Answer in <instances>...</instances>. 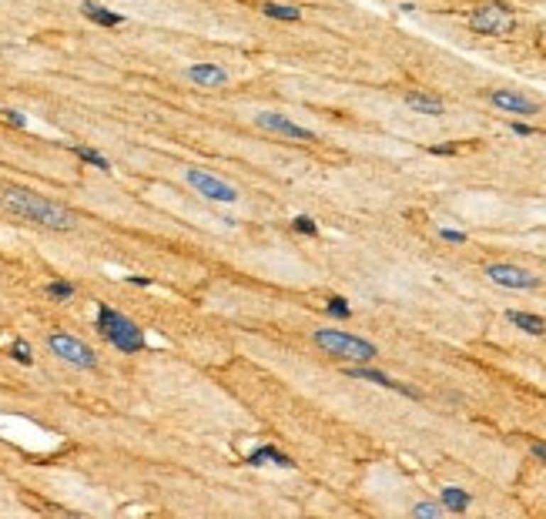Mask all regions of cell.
Listing matches in <instances>:
<instances>
[{"label":"cell","mask_w":546,"mask_h":519,"mask_svg":"<svg viewBox=\"0 0 546 519\" xmlns=\"http://www.w3.org/2000/svg\"><path fill=\"white\" fill-rule=\"evenodd\" d=\"M4 208L24 222H34L40 228H50V231H71L74 228V214L64 208V204H54L44 195H34L27 188H7L4 191Z\"/></svg>","instance_id":"1"},{"label":"cell","mask_w":546,"mask_h":519,"mask_svg":"<svg viewBox=\"0 0 546 519\" xmlns=\"http://www.w3.org/2000/svg\"><path fill=\"white\" fill-rule=\"evenodd\" d=\"M97 332H101L118 352L134 355L144 349V332L131 319H124L121 312H114L111 305H97Z\"/></svg>","instance_id":"2"},{"label":"cell","mask_w":546,"mask_h":519,"mask_svg":"<svg viewBox=\"0 0 546 519\" xmlns=\"http://www.w3.org/2000/svg\"><path fill=\"white\" fill-rule=\"evenodd\" d=\"M312 342L319 345L322 352L335 355V359H345V362H372L376 359V345L359 339V335H349V332L319 329V332H312Z\"/></svg>","instance_id":"3"},{"label":"cell","mask_w":546,"mask_h":519,"mask_svg":"<svg viewBox=\"0 0 546 519\" xmlns=\"http://www.w3.org/2000/svg\"><path fill=\"white\" fill-rule=\"evenodd\" d=\"M48 345H50V352L58 355V359H64V362L74 366V368H94L97 366L94 349H91L87 342H81V339L67 335V332H50Z\"/></svg>","instance_id":"4"},{"label":"cell","mask_w":546,"mask_h":519,"mask_svg":"<svg viewBox=\"0 0 546 519\" xmlns=\"http://www.w3.org/2000/svg\"><path fill=\"white\" fill-rule=\"evenodd\" d=\"M185 177H188V185L195 191H202L204 198H212V201H238V191L228 185V181H222L218 175H212V171H202V168H188L185 171Z\"/></svg>","instance_id":"5"},{"label":"cell","mask_w":546,"mask_h":519,"mask_svg":"<svg viewBox=\"0 0 546 519\" xmlns=\"http://www.w3.org/2000/svg\"><path fill=\"white\" fill-rule=\"evenodd\" d=\"M486 278L499 288H516V292H530V288H540V278L526 268H516V265H489L486 268Z\"/></svg>","instance_id":"6"},{"label":"cell","mask_w":546,"mask_h":519,"mask_svg":"<svg viewBox=\"0 0 546 519\" xmlns=\"http://www.w3.org/2000/svg\"><path fill=\"white\" fill-rule=\"evenodd\" d=\"M255 128L268 131V134H278V138H292V141H315V134L309 128H302V124L282 118V114H272V111L255 114Z\"/></svg>","instance_id":"7"},{"label":"cell","mask_w":546,"mask_h":519,"mask_svg":"<svg viewBox=\"0 0 546 519\" xmlns=\"http://www.w3.org/2000/svg\"><path fill=\"white\" fill-rule=\"evenodd\" d=\"M469 24L479 34H506V31H513V13L506 7H499V4H489V7H479L469 17Z\"/></svg>","instance_id":"8"},{"label":"cell","mask_w":546,"mask_h":519,"mask_svg":"<svg viewBox=\"0 0 546 519\" xmlns=\"http://www.w3.org/2000/svg\"><path fill=\"white\" fill-rule=\"evenodd\" d=\"M489 101H493L496 107H503V111H513V114H536V111H540V107H536V101L516 94V91H493V94H489Z\"/></svg>","instance_id":"9"},{"label":"cell","mask_w":546,"mask_h":519,"mask_svg":"<svg viewBox=\"0 0 546 519\" xmlns=\"http://www.w3.org/2000/svg\"><path fill=\"white\" fill-rule=\"evenodd\" d=\"M349 376H352V378H366V382H376V386H382V389L403 392V395H409V399H419L416 389H409V386H403V382L389 378L386 372H376V368H349Z\"/></svg>","instance_id":"10"},{"label":"cell","mask_w":546,"mask_h":519,"mask_svg":"<svg viewBox=\"0 0 546 519\" xmlns=\"http://www.w3.org/2000/svg\"><path fill=\"white\" fill-rule=\"evenodd\" d=\"M188 77L195 84H202V87H225V84L231 81L225 67H214V64H191Z\"/></svg>","instance_id":"11"},{"label":"cell","mask_w":546,"mask_h":519,"mask_svg":"<svg viewBox=\"0 0 546 519\" xmlns=\"http://www.w3.org/2000/svg\"><path fill=\"white\" fill-rule=\"evenodd\" d=\"M81 11H84V17H87V21H94V24H101V27H118V24H124V17H121V13L107 11V7L94 4V0H84Z\"/></svg>","instance_id":"12"},{"label":"cell","mask_w":546,"mask_h":519,"mask_svg":"<svg viewBox=\"0 0 546 519\" xmlns=\"http://www.w3.org/2000/svg\"><path fill=\"white\" fill-rule=\"evenodd\" d=\"M249 466H282V469H292L295 462L288 459V456H282L275 446H261L249 456Z\"/></svg>","instance_id":"13"},{"label":"cell","mask_w":546,"mask_h":519,"mask_svg":"<svg viewBox=\"0 0 546 519\" xmlns=\"http://www.w3.org/2000/svg\"><path fill=\"white\" fill-rule=\"evenodd\" d=\"M405 104L413 107V111H419V114H432V118H439L442 111H446V104H442L439 97L419 94V91H409V94H405Z\"/></svg>","instance_id":"14"},{"label":"cell","mask_w":546,"mask_h":519,"mask_svg":"<svg viewBox=\"0 0 546 519\" xmlns=\"http://www.w3.org/2000/svg\"><path fill=\"white\" fill-rule=\"evenodd\" d=\"M439 499H442V506L449 509V513H466V509H469V493L459 489V486H446V489L439 493Z\"/></svg>","instance_id":"15"},{"label":"cell","mask_w":546,"mask_h":519,"mask_svg":"<svg viewBox=\"0 0 546 519\" xmlns=\"http://www.w3.org/2000/svg\"><path fill=\"white\" fill-rule=\"evenodd\" d=\"M506 319L516 325V329L530 332V335H543L546 332V322L540 315H530V312H506Z\"/></svg>","instance_id":"16"},{"label":"cell","mask_w":546,"mask_h":519,"mask_svg":"<svg viewBox=\"0 0 546 519\" xmlns=\"http://www.w3.org/2000/svg\"><path fill=\"white\" fill-rule=\"evenodd\" d=\"M261 13L265 17H275V21H298L302 11L292 7V4H261Z\"/></svg>","instance_id":"17"},{"label":"cell","mask_w":546,"mask_h":519,"mask_svg":"<svg viewBox=\"0 0 546 519\" xmlns=\"http://www.w3.org/2000/svg\"><path fill=\"white\" fill-rule=\"evenodd\" d=\"M74 154H77V158H81V161H87V165L101 168V171H111V161H107L104 154L91 151V148H84V144H74Z\"/></svg>","instance_id":"18"},{"label":"cell","mask_w":546,"mask_h":519,"mask_svg":"<svg viewBox=\"0 0 546 519\" xmlns=\"http://www.w3.org/2000/svg\"><path fill=\"white\" fill-rule=\"evenodd\" d=\"M442 513H446V506H439V503H419L413 509V516H419V519H439Z\"/></svg>","instance_id":"19"},{"label":"cell","mask_w":546,"mask_h":519,"mask_svg":"<svg viewBox=\"0 0 546 519\" xmlns=\"http://www.w3.org/2000/svg\"><path fill=\"white\" fill-rule=\"evenodd\" d=\"M48 295L50 298H60V302H67V298H74V285L71 282H50L48 285Z\"/></svg>","instance_id":"20"},{"label":"cell","mask_w":546,"mask_h":519,"mask_svg":"<svg viewBox=\"0 0 546 519\" xmlns=\"http://www.w3.org/2000/svg\"><path fill=\"white\" fill-rule=\"evenodd\" d=\"M11 352H13V359H17L21 366H31V362H34V352H31V345H27L24 339H17Z\"/></svg>","instance_id":"21"},{"label":"cell","mask_w":546,"mask_h":519,"mask_svg":"<svg viewBox=\"0 0 546 519\" xmlns=\"http://www.w3.org/2000/svg\"><path fill=\"white\" fill-rule=\"evenodd\" d=\"M329 315H335V319H349V315H352V308H349V302H345V298H329Z\"/></svg>","instance_id":"22"},{"label":"cell","mask_w":546,"mask_h":519,"mask_svg":"<svg viewBox=\"0 0 546 519\" xmlns=\"http://www.w3.org/2000/svg\"><path fill=\"white\" fill-rule=\"evenodd\" d=\"M295 231H302V235H315V231H319V224L312 222L309 214H298V218H295Z\"/></svg>","instance_id":"23"},{"label":"cell","mask_w":546,"mask_h":519,"mask_svg":"<svg viewBox=\"0 0 546 519\" xmlns=\"http://www.w3.org/2000/svg\"><path fill=\"white\" fill-rule=\"evenodd\" d=\"M439 235L446 238V241H456V245H463V241H466V235H463V231H452V228H442Z\"/></svg>","instance_id":"24"},{"label":"cell","mask_w":546,"mask_h":519,"mask_svg":"<svg viewBox=\"0 0 546 519\" xmlns=\"http://www.w3.org/2000/svg\"><path fill=\"white\" fill-rule=\"evenodd\" d=\"M7 121H11L13 128H27V118L21 114V111H7Z\"/></svg>","instance_id":"25"},{"label":"cell","mask_w":546,"mask_h":519,"mask_svg":"<svg viewBox=\"0 0 546 519\" xmlns=\"http://www.w3.org/2000/svg\"><path fill=\"white\" fill-rule=\"evenodd\" d=\"M513 134H520V138H530V134H533V128H530V124H513Z\"/></svg>","instance_id":"26"},{"label":"cell","mask_w":546,"mask_h":519,"mask_svg":"<svg viewBox=\"0 0 546 519\" xmlns=\"http://www.w3.org/2000/svg\"><path fill=\"white\" fill-rule=\"evenodd\" d=\"M533 456L546 462V442H533Z\"/></svg>","instance_id":"27"}]
</instances>
